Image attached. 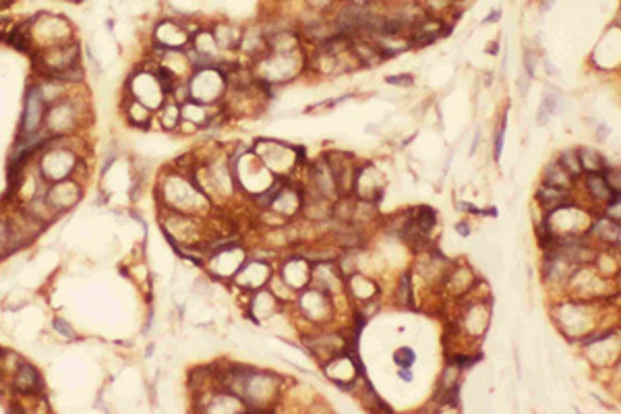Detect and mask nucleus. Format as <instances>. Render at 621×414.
<instances>
[{
    "mask_svg": "<svg viewBox=\"0 0 621 414\" xmlns=\"http://www.w3.org/2000/svg\"><path fill=\"white\" fill-rule=\"evenodd\" d=\"M388 83H392V85H412L414 79H412V75H400V77H388Z\"/></svg>",
    "mask_w": 621,
    "mask_h": 414,
    "instance_id": "nucleus-26",
    "label": "nucleus"
},
{
    "mask_svg": "<svg viewBox=\"0 0 621 414\" xmlns=\"http://www.w3.org/2000/svg\"><path fill=\"white\" fill-rule=\"evenodd\" d=\"M178 123H180V108H178V104L168 102V104L164 106V110H162V125H164L168 131H172Z\"/></svg>",
    "mask_w": 621,
    "mask_h": 414,
    "instance_id": "nucleus-18",
    "label": "nucleus"
},
{
    "mask_svg": "<svg viewBox=\"0 0 621 414\" xmlns=\"http://www.w3.org/2000/svg\"><path fill=\"white\" fill-rule=\"evenodd\" d=\"M79 125V108L73 100H61L50 104L44 114V127L50 137H61L75 131Z\"/></svg>",
    "mask_w": 621,
    "mask_h": 414,
    "instance_id": "nucleus-5",
    "label": "nucleus"
},
{
    "mask_svg": "<svg viewBox=\"0 0 621 414\" xmlns=\"http://www.w3.org/2000/svg\"><path fill=\"white\" fill-rule=\"evenodd\" d=\"M310 5H315V7H324V5H328L330 0H308Z\"/></svg>",
    "mask_w": 621,
    "mask_h": 414,
    "instance_id": "nucleus-29",
    "label": "nucleus"
},
{
    "mask_svg": "<svg viewBox=\"0 0 621 414\" xmlns=\"http://www.w3.org/2000/svg\"><path fill=\"white\" fill-rule=\"evenodd\" d=\"M44 114H46V102L40 94L38 87H32L28 94V102H25V112H23V125H21V135L32 137L36 133H40V127L44 125Z\"/></svg>",
    "mask_w": 621,
    "mask_h": 414,
    "instance_id": "nucleus-8",
    "label": "nucleus"
},
{
    "mask_svg": "<svg viewBox=\"0 0 621 414\" xmlns=\"http://www.w3.org/2000/svg\"><path fill=\"white\" fill-rule=\"evenodd\" d=\"M36 63L38 69L48 75V77H56L63 81H79L81 73H79V48L75 44H61V46H50L46 50H40L36 54Z\"/></svg>",
    "mask_w": 621,
    "mask_h": 414,
    "instance_id": "nucleus-1",
    "label": "nucleus"
},
{
    "mask_svg": "<svg viewBox=\"0 0 621 414\" xmlns=\"http://www.w3.org/2000/svg\"><path fill=\"white\" fill-rule=\"evenodd\" d=\"M396 298L400 304H406L410 307L412 302V290H410V273H406L402 280H400V286H398V292H396Z\"/></svg>",
    "mask_w": 621,
    "mask_h": 414,
    "instance_id": "nucleus-20",
    "label": "nucleus"
},
{
    "mask_svg": "<svg viewBox=\"0 0 621 414\" xmlns=\"http://www.w3.org/2000/svg\"><path fill=\"white\" fill-rule=\"evenodd\" d=\"M54 329H56L61 335H65V338H69V340H75V331H73V327H71L65 319H54Z\"/></svg>",
    "mask_w": 621,
    "mask_h": 414,
    "instance_id": "nucleus-24",
    "label": "nucleus"
},
{
    "mask_svg": "<svg viewBox=\"0 0 621 414\" xmlns=\"http://www.w3.org/2000/svg\"><path fill=\"white\" fill-rule=\"evenodd\" d=\"M499 15H501V11H493V13L489 15V19H485V23H493V21H499Z\"/></svg>",
    "mask_w": 621,
    "mask_h": 414,
    "instance_id": "nucleus-28",
    "label": "nucleus"
},
{
    "mask_svg": "<svg viewBox=\"0 0 621 414\" xmlns=\"http://www.w3.org/2000/svg\"><path fill=\"white\" fill-rule=\"evenodd\" d=\"M547 185L567 191V189L571 187V176L563 170L561 164H551V166L547 168Z\"/></svg>",
    "mask_w": 621,
    "mask_h": 414,
    "instance_id": "nucleus-16",
    "label": "nucleus"
},
{
    "mask_svg": "<svg viewBox=\"0 0 621 414\" xmlns=\"http://www.w3.org/2000/svg\"><path fill=\"white\" fill-rule=\"evenodd\" d=\"M555 3H557V0H543V5H540V11H543V13H545V11H549V9H551V7H553Z\"/></svg>",
    "mask_w": 621,
    "mask_h": 414,
    "instance_id": "nucleus-27",
    "label": "nucleus"
},
{
    "mask_svg": "<svg viewBox=\"0 0 621 414\" xmlns=\"http://www.w3.org/2000/svg\"><path fill=\"white\" fill-rule=\"evenodd\" d=\"M561 166H563V170L573 178V176H578L580 172H582V166H580V160H578V154L576 152H565V154H561Z\"/></svg>",
    "mask_w": 621,
    "mask_h": 414,
    "instance_id": "nucleus-19",
    "label": "nucleus"
},
{
    "mask_svg": "<svg viewBox=\"0 0 621 414\" xmlns=\"http://www.w3.org/2000/svg\"><path fill=\"white\" fill-rule=\"evenodd\" d=\"M224 87H226V77L218 67L199 69V73L189 83V98L201 104H211L224 94Z\"/></svg>",
    "mask_w": 621,
    "mask_h": 414,
    "instance_id": "nucleus-4",
    "label": "nucleus"
},
{
    "mask_svg": "<svg viewBox=\"0 0 621 414\" xmlns=\"http://www.w3.org/2000/svg\"><path fill=\"white\" fill-rule=\"evenodd\" d=\"M156 40L164 48V52H174L189 42V34L172 21H164L156 30Z\"/></svg>",
    "mask_w": 621,
    "mask_h": 414,
    "instance_id": "nucleus-10",
    "label": "nucleus"
},
{
    "mask_svg": "<svg viewBox=\"0 0 621 414\" xmlns=\"http://www.w3.org/2000/svg\"><path fill=\"white\" fill-rule=\"evenodd\" d=\"M44 199H46V203L50 205V209L54 214L67 211L81 199V187L75 180L65 178V180L48 185V189L44 193Z\"/></svg>",
    "mask_w": 621,
    "mask_h": 414,
    "instance_id": "nucleus-7",
    "label": "nucleus"
},
{
    "mask_svg": "<svg viewBox=\"0 0 621 414\" xmlns=\"http://www.w3.org/2000/svg\"><path fill=\"white\" fill-rule=\"evenodd\" d=\"M162 187H164V201L180 214L197 211V209H201V205L205 201L201 191L182 176H172V178L164 180Z\"/></svg>",
    "mask_w": 621,
    "mask_h": 414,
    "instance_id": "nucleus-2",
    "label": "nucleus"
},
{
    "mask_svg": "<svg viewBox=\"0 0 621 414\" xmlns=\"http://www.w3.org/2000/svg\"><path fill=\"white\" fill-rule=\"evenodd\" d=\"M11 251V230H9V220L0 218V257Z\"/></svg>",
    "mask_w": 621,
    "mask_h": 414,
    "instance_id": "nucleus-22",
    "label": "nucleus"
},
{
    "mask_svg": "<svg viewBox=\"0 0 621 414\" xmlns=\"http://www.w3.org/2000/svg\"><path fill=\"white\" fill-rule=\"evenodd\" d=\"M588 191H590V195L596 199V201H615L613 199V191H611V187L607 185V180H604V176L602 174H598V172H590L588 174Z\"/></svg>",
    "mask_w": 621,
    "mask_h": 414,
    "instance_id": "nucleus-14",
    "label": "nucleus"
},
{
    "mask_svg": "<svg viewBox=\"0 0 621 414\" xmlns=\"http://www.w3.org/2000/svg\"><path fill=\"white\" fill-rule=\"evenodd\" d=\"M458 230H460L462 236H468V226L466 224H458Z\"/></svg>",
    "mask_w": 621,
    "mask_h": 414,
    "instance_id": "nucleus-30",
    "label": "nucleus"
},
{
    "mask_svg": "<svg viewBox=\"0 0 621 414\" xmlns=\"http://www.w3.org/2000/svg\"><path fill=\"white\" fill-rule=\"evenodd\" d=\"M13 387L19 393H23V395H36V393L42 391L44 383H42V377H40L38 369L32 366V364H28V362H23L13 373Z\"/></svg>",
    "mask_w": 621,
    "mask_h": 414,
    "instance_id": "nucleus-9",
    "label": "nucleus"
},
{
    "mask_svg": "<svg viewBox=\"0 0 621 414\" xmlns=\"http://www.w3.org/2000/svg\"><path fill=\"white\" fill-rule=\"evenodd\" d=\"M576 154H578V160H580V166H582V170L598 172V170L602 168V166H600V156H598L596 152H592V149L584 147V149H578Z\"/></svg>",
    "mask_w": 621,
    "mask_h": 414,
    "instance_id": "nucleus-17",
    "label": "nucleus"
},
{
    "mask_svg": "<svg viewBox=\"0 0 621 414\" xmlns=\"http://www.w3.org/2000/svg\"><path fill=\"white\" fill-rule=\"evenodd\" d=\"M536 199L547 207V211H555V209H561V207H567V195L563 189H557V187H551L545 183V187L538 189L536 193Z\"/></svg>",
    "mask_w": 621,
    "mask_h": 414,
    "instance_id": "nucleus-11",
    "label": "nucleus"
},
{
    "mask_svg": "<svg viewBox=\"0 0 621 414\" xmlns=\"http://www.w3.org/2000/svg\"><path fill=\"white\" fill-rule=\"evenodd\" d=\"M75 168H77V156L73 154V149L67 147L48 145V149L40 160V176L48 185L69 178L75 172Z\"/></svg>",
    "mask_w": 621,
    "mask_h": 414,
    "instance_id": "nucleus-3",
    "label": "nucleus"
},
{
    "mask_svg": "<svg viewBox=\"0 0 621 414\" xmlns=\"http://www.w3.org/2000/svg\"><path fill=\"white\" fill-rule=\"evenodd\" d=\"M400 375H402V377H404V379H406V381H410V373H408V371H402V373H400Z\"/></svg>",
    "mask_w": 621,
    "mask_h": 414,
    "instance_id": "nucleus-31",
    "label": "nucleus"
},
{
    "mask_svg": "<svg viewBox=\"0 0 621 414\" xmlns=\"http://www.w3.org/2000/svg\"><path fill=\"white\" fill-rule=\"evenodd\" d=\"M503 139H505V121L501 123L499 131H497V137H495V158L499 160L501 156V149H503Z\"/></svg>",
    "mask_w": 621,
    "mask_h": 414,
    "instance_id": "nucleus-25",
    "label": "nucleus"
},
{
    "mask_svg": "<svg viewBox=\"0 0 621 414\" xmlns=\"http://www.w3.org/2000/svg\"><path fill=\"white\" fill-rule=\"evenodd\" d=\"M131 94L137 102L145 104L149 110L162 106V102L166 98V92L162 87L158 75H151V73H145V71H139L131 79Z\"/></svg>",
    "mask_w": 621,
    "mask_h": 414,
    "instance_id": "nucleus-6",
    "label": "nucleus"
},
{
    "mask_svg": "<svg viewBox=\"0 0 621 414\" xmlns=\"http://www.w3.org/2000/svg\"><path fill=\"white\" fill-rule=\"evenodd\" d=\"M180 118H185V121H189V123H193V125L203 127V125L209 123L211 116H209L205 104H201V102L189 98V100L182 102V106H180Z\"/></svg>",
    "mask_w": 621,
    "mask_h": 414,
    "instance_id": "nucleus-12",
    "label": "nucleus"
},
{
    "mask_svg": "<svg viewBox=\"0 0 621 414\" xmlns=\"http://www.w3.org/2000/svg\"><path fill=\"white\" fill-rule=\"evenodd\" d=\"M557 96H545V100H543V104H540V110H538V123L540 125H545L547 121H549V116L553 114V110H555V106H557Z\"/></svg>",
    "mask_w": 621,
    "mask_h": 414,
    "instance_id": "nucleus-21",
    "label": "nucleus"
},
{
    "mask_svg": "<svg viewBox=\"0 0 621 414\" xmlns=\"http://www.w3.org/2000/svg\"><path fill=\"white\" fill-rule=\"evenodd\" d=\"M414 358H417V356H414V352H412L410 348H398L396 354H394V360H396L400 366H404V369L412 366Z\"/></svg>",
    "mask_w": 621,
    "mask_h": 414,
    "instance_id": "nucleus-23",
    "label": "nucleus"
},
{
    "mask_svg": "<svg viewBox=\"0 0 621 414\" xmlns=\"http://www.w3.org/2000/svg\"><path fill=\"white\" fill-rule=\"evenodd\" d=\"M269 276V267L265 263H246L238 269V284H242L244 280L251 278V282H246V286L255 288V286H261Z\"/></svg>",
    "mask_w": 621,
    "mask_h": 414,
    "instance_id": "nucleus-13",
    "label": "nucleus"
},
{
    "mask_svg": "<svg viewBox=\"0 0 621 414\" xmlns=\"http://www.w3.org/2000/svg\"><path fill=\"white\" fill-rule=\"evenodd\" d=\"M127 116H129V121L135 125V127H147L149 125V118H151V110L145 106V104H141V102H137L135 98H131L129 102H127Z\"/></svg>",
    "mask_w": 621,
    "mask_h": 414,
    "instance_id": "nucleus-15",
    "label": "nucleus"
}]
</instances>
